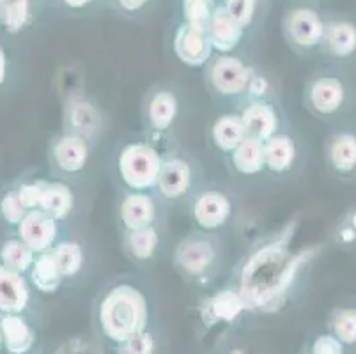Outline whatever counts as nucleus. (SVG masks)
Instances as JSON below:
<instances>
[{
  "label": "nucleus",
  "mask_w": 356,
  "mask_h": 354,
  "mask_svg": "<svg viewBox=\"0 0 356 354\" xmlns=\"http://www.w3.org/2000/svg\"><path fill=\"white\" fill-rule=\"evenodd\" d=\"M181 115V99L174 89L154 86L142 99V121L149 135H168Z\"/></svg>",
  "instance_id": "10"
},
{
  "label": "nucleus",
  "mask_w": 356,
  "mask_h": 354,
  "mask_svg": "<svg viewBox=\"0 0 356 354\" xmlns=\"http://www.w3.org/2000/svg\"><path fill=\"white\" fill-rule=\"evenodd\" d=\"M2 346L9 354H29L38 340L35 328L24 314H6L0 317Z\"/></svg>",
  "instance_id": "22"
},
{
  "label": "nucleus",
  "mask_w": 356,
  "mask_h": 354,
  "mask_svg": "<svg viewBox=\"0 0 356 354\" xmlns=\"http://www.w3.org/2000/svg\"><path fill=\"white\" fill-rule=\"evenodd\" d=\"M245 29L229 16V13L223 9V6H216L215 15L211 18V24L208 29V39L213 50L220 51L222 55H227L239 47L243 39Z\"/></svg>",
  "instance_id": "24"
},
{
  "label": "nucleus",
  "mask_w": 356,
  "mask_h": 354,
  "mask_svg": "<svg viewBox=\"0 0 356 354\" xmlns=\"http://www.w3.org/2000/svg\"><path fill=\"white\" fill-rule=\"evenodd\" d=\"M90 158V142L73 133L55 136L48 149V160L60 179L73 177L86 170Z\"/></svg>",
  "instance_id": "13"
},
{
  "label": "nucleus",
  "mask_w": 356,
  "mask_h": 354,
  "mask_svg": "<svg viewBox=\"0 0 356 354\" xmlns=\"http://www.w3.org/2000/svg\"><path fill=\"white\" fill-rule=\"evenodd\" d=\"M300 220L291 218L275 232L259 238L234 269V285L250 314H275L286 307L284 271L293 255Z\"/></svg>",
  "instance_id": "1"
},
{
  "label": "nucleus",
  "mask_w": 356,
  "mask_h": 354,
  "mask_svg": "<svg viewBox=\"0 0 356 354\" xmlns=\"http://www.w3.org/2000/svg\"><path fill=\"white\" fill-rule=\"evenodd\" d=\"M215 9V0H183L184 24H188L197 31L208 32Z\"/></svg>",
  "instance_id": "33"
},
{
  "label": "nucleus",
  "mask_w": 356,
  "mask_h": 354,
  "mask_svg": "<svg viewBox=\"0 0 356 354\" xmlns=\"http://www.w3.org/2000/svg\"><path fill=\"white\" fill-rule=\"evenodd\" d=\"M356 105V83L341 67H325L307 78L303 106L323 122L341 121Z\"/></svg>",
  "instance_id": "3"
},
{
  "label": "nucleus",
  "mask_w": 356,
  "mask_h": 354,
  "mask_svg": "<svg viewBox=\"0 0 356 354\" xmlns=\"http://www.w3.org/2000/svg\"><path fill=\"white\" fill-rule=\"evenodd\" d=\"M16 229H18V238L35 255L51 252L55 243L59 241V222L41 209L27 211V214Z\"/></svg>",
  "instance_id": "16"
},
{
  "label": "nucleus",
  "mask_w": 356,
  "mask_h": 354,
  "mask_svg": "<svg viewBox=\"0 0 356 354\" xmlns=\"http://www.w3.org/2000/svg\"><path fill=\"white\" fill-rule=\"evenodd\" d=\"M328 19L314 8H294L284 18V34L300 54L321 51Z\"/></svg>",
  "instance_id": "9"
},
{
  "label": "nucleus",
  "mask_w": 356,
  "mask_h": 354,
  "mask_svg": "<svg viewBox=\"0 0 356 354\" xmlns=\"http://www.w3.org/2000/svg\"><path fill=\"white\" fill-rule=\"evenodd\" d=\"M64 4L67 6V8H83V6H87L90 2V0H63Z\"/></svg>",
  "instance_id": "44"
},
{
  "label": "nucleus",
  "mask_w": 356,
  "mask_h": 354,
  "mask_svg": "<svg viewBox=\"0 0 356 354\" xmlns=\"http://www.w3.org/2000/svg\"><path fill=\"white\" fill-rule=\"evenodd\" d=\"M271 90H273V87H271L270 78L254 67V73H252L250 80H248V86L243 99H271V96H273Z\"/></svg>",
  "instance_id": "38"
},
{
  "label": "nucleus",
  "mask_w": 356,
  "mask_h": 354,
  "mask_svg": "<svg viewBox=\"0 0 356 354\" xmlns=\"http://www.w3.org/2000/svg\"><path fill=\"white\" fill-rule=\"evenodd\" d=\"M330 243L344 252L356 248V204H351L337 220L330 232Z\"/></svg>",
  "instance_id": "32"
},
{
  "label": "nucleus",
  "mask_w": 356,
  "mask_h": 354,
  "mask_svg": "<svg viewBox=\"0 0 356 354\" xmlns=\"http://www.w3.org/2000/svg\"><path fill=\"white\" fill-rule=\"evenodd\" d=\"M121 230H138L160 223V199L151 191H124L118 202Z\"/></svg>",
  "instance_id": "14"
},
{
  "label": "nucleus",
  "mask_w": 356,
  "mask_h": 354,
  "mask_svg": "<svg viewBox=\"0 0 356 354\" xmlns=\"http://www.w3.org/2000/svg\"><path fill=\"white\" fill-rule=\"evenodd\" d=\"M197 190H199V168L195 161L176 152L163 156L160 175L154 186L158 199L167 204L188 202Z\"/></svg>",
  "instance_id": "7"
},
{
  "label": "nucleus",
  "mask_w": 356,
  "mask_h": 354,
  "mask_svg": "<svg viewBox=\"0 0 356 354\" xmlns=\"http://www.w3.org/2000/svg\"><path fill=\"white\" fill-rule=\"evenodd\" d=\"M222 354H252L247 347L241 346H232V347H225Z\"/></svg>",
  "instance_id": "43"
},
{
  "label": "nucleus",
  "mask_w": 356,
  "mask_h": 354,
  "mask_svg": "<svg viewBox=\"0 0 356 354\" xmlns=\"http://www.w3.org/2000/svg\"><path fill=\"white\" fill-rule=\"evenodd\" d=\"M254 73V66L234 55H220L209 61L204 74V82L209 92L222 99H239L245 97L248 80Z\"/></svg>",
  "instance_id": "8"
},
{
  "label": "nucleus",
  "mask_w": 356,
  "mask_h": 354,
  "mask_svg": "<svg viewBox=\"0 0 356 354\" xmlns=\"http://www.w3.org/2000/svg\"><path fill=\"white\" fill-rule=\"evenodd\" d=\"M223 9L229 13L231 18H234L243 29L254 22L255 11H257V0H225Z\"/></svg>",
  "instance_id": "37"
},
{
  "label": "nucleus",
  "mask_w": 356,
  "mask_h": 354,
  "mask_svg": "<svg viewBox=\"0 0 356 354\" xmlns=\"http://www.w3.org/2000/svg\"><path fill=\"white\" fill-rule=\"evenodd\" d=\"M31 303V282L27 275L0 264V314H24Z\"/></svg>",
  "instance_id": "20"
},
{
  "label": "nucleus",
  "mask_w": 356,
  "mask_h": 354,
  "mask_svg": "<svg viewBox=\"0 0 356 354\" xmlns=\"http://www.w3.org/2000/svg\"><path fill=\"white\" fill-rule=\"evenodd\" d=\"M323 161L333 177L356 183V128H337L323 142Z\"/></svg>",
  "instance_id": "11"
},
{
  "label": "nucleus",
  "mask_w": 356,
  "mask_h": 354,
  "mask_svg": "<svg viewBox=\"0 0 356 354\" xmlns=\"http://www.w3.org/2000/svg\"><path fill=\"white\" fill-rule=\"evenodd\" d=\"M38 209L50 214L57 222H66L74 209L73 188L64 179L41 181V199Z\"/></svg>",
  "instance_id": "23"
},
{
  "label": "nucleus",
  "mask_w": 356,
  "mask_h": 354,
  "mask_svg": "<svg viewBox=\"0 0 356 354\" xmlns=\"http://www.w3.org/2000/svg\"><path fill=\"white\" fill-rule=\"evenodd\" d=\"M321 51L342 64L356 61V22L353 18L328 19Z\"/></svg>",
  "instance_id": "18"
},
{
  "label": "nucleus",
  "mask_w": 356,
  "mask_h": 354,
  "mask_svg": "<svg viewBox=\"0 0 356 354\" xmlns=\"http://www.w3.org/2000/svg\"><path fill=\"white\" fill-rule=\"evenodd\" d=\"M209 136L215 145L223 154H231L243 140H245V126L241 122V117L238 112H229L216 117L215 122L209 128Z\"/></svg>",
  "instance_id": "26"
},
{
  "label": "nucleus",
  "mask_w": 356,
  "mask_h": 354,
  "mask_svg": "<svg viewBox=\"0 0 356 354\" xmlns=\"http://www.w3.org/2000/svg\"><path fill=\"white\" fill-rule=\"evenodd\" d=\"M6 2H8V0H0V8H2V6H4Z\"/></svg>",
  "instance_id": "45"
},
{
  "label": "nucleus",
  "mask_w": 356,
  "mask_h": 354,
  "mask_svg": "<svg viewBox=\"0 0 356 354\" xmlns=\"http://www.w3.org/2000/svg\"><path fill=\"white\" fill-rule=\"evenodd\" d=\"M16 193L20 197V202L27 211L38 209L41 199V181H27L16 188Z\"/></svg>",
  "instance_id": "40"
},
{
  "label": "nucleus",
  "mask_w": 356,
  "mask_h": 354,
  "mask_svg": "<svg viewBox=\"0 0 356 354\" xmlns=\"http://www.w3.org/2000/svg\"><path fill=\"white\" fill-rule=\"evenodd\" d=\"M34 259L35 253L20 238H9L0 245V264L13 271L27 275Z\"/></svg>",
  "instance_id": "31"
},
{
  "label": "nucleus",
  "mask_w": 356,
  "mask_h": 354,
  "mask_svg": "<svg viewBox=\"0 0 356 354\" xmlns=\"http://www.w3.org/2000/svg\"><path fill=\"white\" fill-rule=\"evenodd\" d=\"M328 331L346 347L356 346V305H339L328 316Z\"/></svg>",
  "instance_id": "29"
},
{
  "label": "nucleus",
  "mask_w": 356,
  "mask_h": 354,
  "mask_svg": "<svg viewBox=\"0 0 356 354\" xmlns=\"http://www.w3.org/2000/svg\"><path fill=\"white\" fill-rule=\"evenodd\" d=\"M51 255H54L64 280L79 277L86 264L83 246L74 239H60L55 243V246L51 248Z\"/></svg>",
  "instance_id": "28"
},
{
  "label": "nucleus",
  "mask_w": 356,
  "mask_h": 354,
  "mask_svg": "<svg viewBox=\"0 0 356 354\" xmlns=\"http://www.w3.org/2000/svg\"><path fill=\"white\" fill-rule=\"evenodd\" d=\"M232 170L243 177H255L261 172L266 170L264 167V142L245 136V140L229 154Z\"/></svg>",
  "instance_id": "25"
},
{
  "label": "nucleus",
  "mask_w": 356,
  "mask_h": 354,
  "mask_svg": "<svg viewBox=\"0 0 356 354\" xmlns=\"http://www.w3.org/2000/svg\"><path fill=\"white\" fill-rule=\"evenodd\" d=\"M27 214V209L24 207V204L20 202V197L15 190L6 191L4 197L0 199V216L8 225L18 227L20 222L24 220V216Z\"/></svg>",
  "instance_id": "36"
},
{
  "label": "nucleus",
  "mask_w": 356,
  "mask_h": 354,
  "mask_svg": "<svg viewBox=\"0 0 356 354\" xmlns=\"http://www.w3.org/2000/svg\"><path fill=\"white\" fill-rule=\"evenodd\" d=\"M151 310L145 292L131 282H114L95 301V328L98 335L119 346L149 328Z\"/></svg>",
  "instance_id": "2"
},
{
  "label": "nucleus",
  "mask_w": 356,
  "mask_h": 354,
  "mask_svg": "<svg viewBox=\"0 0 356 354\" xmlns=\"http://www.w3.org/2000/svg\"><path fill=\"white\" fill-rule=\"evenodd\" d=\"M247 314H250V310L232 284L206 298L199 307V321L206 330L234 326Z\"/></svg>",
  "instance_id": "12"
},
{
  "label": "nucleus",
  "mask_w": 356,
  "mask_h": 354,
  "mask_svg": "<svg viewBox=\"0 0 356 354\" xmlns=\"http://www.w3.org/2000/svg\"><path fill=\"white\" fill-rule=\"evenodd\" d=\"M190 216L199 230L218 232L232 222L236 213V204L232 195L218 184H206L188 200Z\"/></svg>",
  "instance_id": "6"
},
{
  "label": "nucleus",
  "mask_w": 356,
  "mask_h": 354,
  "mask_svg": "<svg viewBox=\"0 0 356 354\" xmlns=\"http://www.w3.org/2000/svg\"><path fill=\"white\" fill-rule=\"evenodd\" d=\"M238 113L247 136L266 142L273 135L284 131L282 112L273 99H243Z\"/></svg>",
  "instance_id": "15"
},
{
  "label": "nucleus",
  "mask_w": 356,
  "mask_h": 354,
  "mask_svg": "<svg viewBox=\"0 0 356 354\" xmlns=\"http://www.w3.org/2000/svg\"><path fill=\"white\" fill-rule=\"evenodd\" d=\"M118 2H119V6L124 9V11L134 13V11H138V9L144 8L149 0H118Z\"/></svg>",
  "instance_id": "41"
},
{
  "label": "nucleus",
  "mask_w": 356,
  "mask_h": 354,
  "mask_svg": "<svg viewBox=\"0 0 356 354\" xmlns=\"http://www.w3.org/2000/svg\"><path fill=\"white\" fill-rule=\"evenodd\" d=\"M99 128V112L87 102L73 103V106L67 108L66 131L73 135L83 136L90 142V136L95 135Z\"/></svg>",
  "instance_id": "30"
},
{
  "label": "nucleus",
  "mask_w": 356,
  "mask_h": 354,
  "mask_svg": "<svg viewBox=\"0 0 356 354\" xmlns=\"http://www.w3.org/2000/svg\"><path fill=\"white\" fill-rule=\"evenodd\" d=\"M303 354H346V346L328 331L314 337Z\"/></svg>",
  "instance_id": "39"
},
{
  "label": "nucleus",
  "mask_w": 356,
  "mask_h": 354,
  "mask_svg": "<svg viewBox=\"0 0 356 354\" xmlns=\"http://www.w3.org/2000/svg\"><path fill=\"white\" fill-rule=\"evenodd\" d=\"M174 51L181 63L190 67H202L211 61L213 48L208 34L183 24L174 38Z\"/></svg>",
  "instance_id": "19"
},
{
  "label": "nucleus",
  "mask_w": 356,
  "mask_h": 354,
  "mask_svg": "<svg viewBox=\"0 0 356 354\" xmlns=\"http://www.w3.org/2000/svg\"><path fill=\"white\" fill-rule=\"evenodd\" d=\"M29 282L34 289L44 294H54L60 289L64 278L60 275L57 262H55L51 252L47 253H38L32 262V268L27 273Z\"/></svg>",
  "instance_id": "27"
},
{
  "label": "nucleus",
  "mask_w": 356,
  "mask_h": 354,
  "mask_svg": "<svg viewBox=\"0 0 356 354\" xmlns=\"http://www.w3.org/2000/svg\"><path fill=\"white\" fill-rule=\"evenodd\" d=\"M161 163L163 152L149 138L129 140L115 156V174L126 191H153Z\"/></svg>",
  "instance_id": "5"
},
{
  "label": "nucleus",
  "mask_w": 356,
  "mask_h": 354,
  "mask_svg": "<svg viewBox=\"0 0 356 354\" xmlns=\"http://www.w3.org/2000/svg\"><path fill=\"white\" fill-rule=\"evenodd\" d=\"M161 246V229L158 225L144 227L138 230L122 232V250L124 255L137 266H144L156 259Z\"/></svg>",
  "instance_id": "21"
},
{
  "label": "nucleus",
  "mask_w": 356,
  "mask_h": 354,
  "mask_svg": "<svg viewBox=\"0 0 356 354\" xmlns=\"http://www.w3.org/2000/svg\"><path fill=\"white\" fill-rule=\"evenodd\" d=\"M172 266L188 284L209 285L222 271L223 245L218 234L195 229L184 236L172 252Z\"/></svg>",
  "instance_id": "4"
},
{
  "label": "nucleus",
  "mask_w": 356,
  "mask_h": 354,
  "mask_svg": "<svg viewBox=\"0 0 356 354\" xmlns=\"http://www.w3.org/2000/svg\"><path fill=\"white\" fill-rule=\"evenodd\" d=\"M158 349L156 335L147 328L134 339L115 346V354H158Z\"/></svg>",
  "instance_id": "35"
},
{
  "label": "nucleus",
  "mask_w": 356,
  "mask_h": 354,
  "mask_svg": "<svg viewBox=\"0 0 356 354\" xmlns=\"http://www.w3.org/2000/svg\"><path fill=\"white\" fill-rule=\"evenodd\" d=\"M6 74H8V57L4 48L0 47V86L6 82Z\"/></svg>",
  "instance_id": "42"
},
{
  "label": "nucleus",
  "mask_w": 356,
  "mask_h": 354,
  "mask_svg": "<svg viewBox=\"0 0 356 354\" xmlns=\"http://www.w3.org/2000/svg\"><path fill=\"white\" fill-rule=\"evenodd\" d=\"M302 149L298 138L291 131L277 133L264 142V167L266 172L277 177H286L293 174L300 163Z\"/></svg>",
  "instance_id": "17"
},
{
  "label": "nucleus",
  "mask_w": 356,
  "mask_h": 354,
  "mask_svg": "<svg viewBox=\"0 0 356 354\" xmlns=\"http://www.w3.org/2000/svg\"><path fill=\"white\" fill-rule=\"evenodd\" d=\"M31 19V2L29 0H8L0 8V24L11 34L20 32Z\"/></svg>",
  "instance_id": "34"
},
{
  "label": "nucleus",
  "mask_w": 356,
  "mask_h": 354,
  "mask_svg": "<svg viewBox=\"0 0 356 354\" xmlns=\"http://www.w3.org/2000/svg\"><path fill=\"white\" fill-rule=\"evenodd\" d=\"M2 347L4 346H2V335H0V349H2Z\"/></svg>",
  "instance_id": "46"
}]
</instances>
